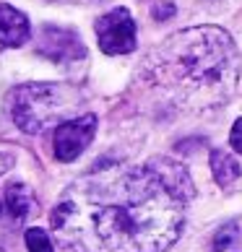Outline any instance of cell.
<instances>
[{"label":"cell","mask_w":242,"mask_h":252,"mask_svg":"<svg viewBox=\"0 0 242 252\" xmlns=\"http://www.w3.org/2000/svg\"><path fill=\"white\" fill-rule=\"evenodd\" d=\"M32 36V26L29 18L21 11H16L13 5L0 3V44L3 47H21L29 42Z\"/></svg>","instance_id":"7"},{"label":"cell","mask_w":242,"mask_h":252,"mask_svg":"<svg viewBox=\"0 0 242 252\" xmlns=\"http://www.w3.org/2000/svg\"><path fill=\"white\" fill-rule=\"evenodd\" d=\"M195 195L182 164L154 158L81 177L52 208V231L65 252H164L182 234Z\"/></svg>","instance_id":"1"},{"label":"cell","mask_w":242,"mask_h":252,"mask_svg":"<svg viewBox=\"0 0 242 252\" xmlns=\"http://www.w3.org/2000/svg\"><path fill=\"white\" fill-rule=\"evenodd\" d=\"M235 239H237V226L235 223L221 226L216 234H213V252H227L232 245H235Z\"/></svg>","instance_id":"11"},{"label":"cell","mask_w":242,"mask_h":252,"mask_svg":"<svg viewBox=\"0 0 242 252\" xmlns=\"http://www.w3.org/2000/svg\"><path fill=\"white\" fill-rule=\"evenodd\" d=\"M208 164H211V174L213 180H216V185L221 190H232L235 188V182L240 180V164L237 158L232 156L229 151H224V148H213L211 156H208Z\"/></svg>","instance_id":"8"},{"label":"cell","mask_w":242,"mask_h":252,"mask_svg":"<svg viewBox=\"0 0 242 252\" xmlns=\"http://www.w3.org/2000/svg\"><path fill=\"white\" fill-rule=\"evenodd\" d=\"M5 205H8V211H11V216L16 221H24L29 213L34 211V195L32 190L26 188V185H11V188L5 190Z\"/></svg>","instance_id":"9"},{"label":"cell","mask_w":242,"mask_h":252,"mask_svg":"<svg viewBox=\"0 0 242 252\" xmlns=\"http://www.w3.org/2000/svg\"><path fill=\"white\" fill-rule=\"evenodd\" d=\"M11 166H13V156L11 154H0V174L8 172Z\"/></svg>","instance_id":"14"},{"label":"cell","mask_w":242,"mask_h":252,"mask_svg":"<svg viewBox=\"0 0 242 252\" xmlns=\"http://www.w3.org/2000/svg\"><path fill=\"white\" fill-rule=\"evenodd\" d=\"M0 213H3V208H0Z\"/></svg>","instance_id":"15"},{"label":"cell","mask_w":242,"mask_h":252,"mask_svg":"<svg viewBox=\"0 0 242 252\" xmlns=\"http://www.w3.org/2000/svg\"><path fill=\"white\" fill-rule=\"evenodd\" d=\"M174 16V5L172 3H159L154 8V18L156 21H167V18H172Z\"/></svg>","instance_id":"13"},{"label":"cell","mask_w":242,"mask_h":252,"mask_svg":"<svg viewBox=\"0 0 242 252\" xmlns=\"http://www.w3.org/2000/svg\"><path fill=\"white\" fill-rule=\"evenodd\" d=\"M39 52L55 63H70L86 55L76 32L60 29V26H44L39 36Z\"/></svg>","instance_id":"6"},{"label":"cell","mask_w":242,"mask_h":252,"mask_svg":"<svg viewBox=\"0 0 242 252\" xmlns=\"http://www.w3.org/2000/svg\"><path fill=\"white\" fill-rule=\"evenodd\" d=\"M229 146L235 148L237 154H242V117L232 125V133H229Z\"/></svg>","instance_id":"12"},{"label":"cell","mask_w":242,"mask_h":252,"mask_svg":"<svg viewBox=\"0 0 242 252\" xmlns=\"http://www.w3.org/2000/svg\"><path fill=\"white\" fill-rule=\"evenodd\" d=\"M26 247H29V252H55L47 231L39 229V226H34V229L26 231Z\"/></svg>","instance_id":"10"},{"label":"cell","mask_w":242,"mask_h":252,"mask_svg":"<svg viewBox=\"0 0 242 252\" xmlns=\"http://www.w3.org/2000/svg\"><path fill=\"white\" fill-rule=\"evenodd\" d=\"M136 18L128 8H112L97 18V39L104 55H128L136 50Z\"/></svg>","instance_id":"4"},{"label":"cell","mask_w":242,"mask_h":252,"mask_svg":"<svg viewBox=\"0 0 242 252\" xmlns=\"http://www.w3.org/2000/svg\"><path fill=\"white\" fill-rule=\"evenodd\" d=\"M242 58L229 32L190 26L162 39L141 63V81L151 94L182 115H206L232 99Z\"/></svg>","instance_id":"2"},{"label":"cell","mask_w":242,"mask_h":252,"mask_svg":"<svg viewBox=\"0 0 242 252\" xmlns=\"http://www.w3.org/2000/svg\"><path fill=\"white\" fill-rule=\"evenodd\" d=\"M81 94L65 83H24L8 94V112L24 133H42L73 115Z\"/></svg>","instance_id":"3"},{"label":"cell","mask_w":242,"mask_h":252,"mask_svg":"<svg viewBox=\"0 0 242 252\" xmlns=\"http://www.w3.org/2000/svg\"><path fill=\"white\" fill-rule=\"evenodd\" d=\"M97 133V115H81L73 120H65L55 127V158L58 161H76V158L86 151V146L94 141Z\"/></svg>","instance_id":"5"},{"label":"cell","mask_w":242,"mask_h":252,"mask_svg":"<svg viewBox=\"0 0 242 252\" xmlns=\"http://www.w3.org/2000/svg\"><path fill=\"white\" fill-rule=\"evenodd\" d=\"M0 252H3V250H0Z\"/></svg>","instance_id":"16"}]
</instances>
